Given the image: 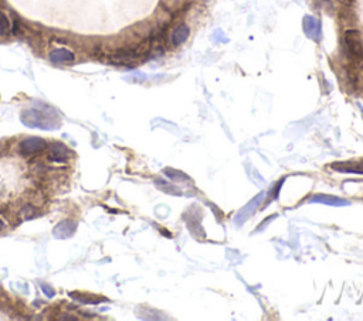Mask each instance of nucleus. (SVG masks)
<instances>
[{
  "label": "nucleus",
  "instance_id": "obj_1",
  "mask_svg": "<svg viewBox=\"0 0 363 321\" xmlns=\"http://www.w3.org/2000/svg\"><path fill=\"white\" fill-rule=\"evenodd\" d=\"M345 56L353 63H363V40L357 30H348L344 34Z\"/></svg>",
  "mask_w": 363,
  "mask_h": 321
},
{
  "label": "nucleus",
  "instance_id": "obj_2",
  "mask_svg": "<svg viewBox=\"0 0 363 321\" xmlns=\"http://www.w3.org/2000/svg\"><path fill=\"white\" fill-rule=\"evenodd\" d=\"M21 120L27 126L40 129H53L58 125L56 119H51L50 115L45 114V111L38 109H27L25 114H21Z\"/></svg>",
  "mask_w": 363,
  "mask_h": 321
},
{
  "label": "nucleus",
  "instance_id": "obj_3",
  "mask_svg": "<svg viewBox=\"0 0 363 321\" xmlns=\"http://www.w3.org/2000/svg\"><path fill=\"white\" fill-rule=\"evenodd\" d=\"M43 149H45V142L43 139L38 138L26 139L20 145V150L23 154H34V153L41 151Z\"/></svg>",
  "mask_w": 363,
  "mask_h": 321
},
{
  "label": "nucleus",
  "instance_id": "obj_4",
  "mask_svg": "<svg viewBox=\"0 0 363 321\" xmlns=\"http://www.w3.org/2000/svg\"><path fill=\"white\" fill-rule=\"evenodd\" d=\"M333 170L341 173H353V174H363V163L356 162H339L331 166Z\"/></svg>",
  "mask_w": 363,
  "mask_h": 321
},
{
  "label": "nucleus",
  "instance_id": "obj_5",
  "mask_svg": "<svg viewBox=\"0 0 363 321\" xmlns=\"http://www.w3.org/2000/svg\"><path fill=\"white\" fill-rule=\"evenodd\" d=\"M70 157V150L63 145V143H54L50 146L49 150V158L54 162H65Z\"/></svg>",
  "mask_w": 363,
  "mask_h": 321
},
{
  "label": "nucleus",
  "instance_id": "obj_6",
  "mask_svg": "<svg viewBox=\"0 0 363 321\" xmlns=\"http://www.w3.org/2000/svg\"><path fill=\"white\" fill-rule=\"evenodd\" d=\"M50 60L56 64H65L74 61V54L67 48H57V50L51 51Z\"/></svg>",
  "mask_w": 363,
  "mask_h": 321
},
{
  "label": "nucleus",
  "instance_id": "obj_7",
  "mask_svg": "<svg viewBox=\"0 0 363 321\" xmlns=\"http://www.w3.org/2000/svg\"><path fill=\"white\" fill-rule=\"evenodd\" d=\"M138 56L139 54L136 50H121L112 56V61L116 64H129L135 61Z\"/></svg>",
  "mask_w": 363,
  "mask_h": 321
},
{
  "label": "nucleus",
  "instance_id": "obj_8",
  "mask_svg": "<svg viewBox=\"0 0 363 321\" xmlns=\"http://www.w3.org/2000/svg\"><path fill=\"white\" fill-rule=\"evenodd\" d=\"M189 37V27L186 24H180L175 29V32L172 34V43L173 45H180L185 43Z\"/></svg>",
  "mask_w": 363,
  "mask_h": 321
},
{
  "label": "nucleus",
  "instance_id": "obj_9",
  "mask_svg": "<svg viewBox=\"0 0 363 321\" xmlns=\"http://www.w3.org/2000/svg\"><path fill=\"white\" fill-rule=\"evenodd\" d=\"M74 231H76V224H74V222H70V221H64V222H61V224L54 229V235H56L57 238H67V236H70Z\"/></svg>",
  "mask_w": 363,
  "mask_h": 321
},
{
  "label": "nucleus",
  "instance_id": "obj_10",
  "mask_svg": "<svg viewBox=\"0 0 363 321\" xmlns=\"http://www.w3.org/2000/svg\"><path fill=\"white\" fill-rule=\"evenodd\" d=\"M311 202H322V204H329V205H345V204H348L344 200H339L336 197H329V195H315L311 198Z\"/></svg>",
  "mask_w": 363,
  "mask_h": 321
},
{
  "label": "nucleus",
  "instance_id": "obj_11",
  "mask_svg": "<svg viewBox=\"0 0 363 321\" xmlns=\"http://www.w3.org/2000/svg\"><path fill=\"white\" fill-rule=\"evenodd\" d=\"M10 32V21L3 13L0 12V36H5Z\"/></svg>",
  "mask_w": 363,
  "mask_h": 321
}]
</instances>
